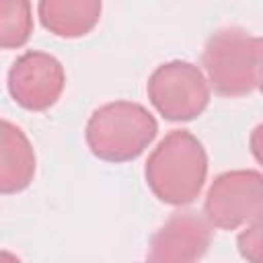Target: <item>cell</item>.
<instances>
[{
    "mask_svg": "<svg viewBox=\"0 0 263 263\" xmlns=\"http://www.w3.org/2000/svg\"><path fill=\"white\" fill-rule=\"evenodd\" d=\"M144 177L158 201L175 208L189 205L205 185L208 152L189 129H173L150 152Z\"/></svg>",
    "mask_w": 263,
    "mask_h": 263,
    "instance_id": "cell-1",
    "label": "cell"
},
{
    "mask_svg": "<svg viewBox=\"0 0 263 263\" xmlns=\"http://www.w3.org/2000/svg\"><path fill=\"white\" fill-rule=\"evenodd\" d=\"M158 134L156 117L140 103L113 101L92 111L84 140L92 156L105 162H129L144 154Z\"/></svg>",
    "mask_w": 263,
    "mask_h": 263,
    "instance_id": "cell-2",
    "label": "cell"
},
{
    "mask_svg": "<svg viewBox=\"0 0 263 263\" xmlns=\"http://www.w3.org/2000/svg\"><path fill=\"white\" fill-rule=\"evenodd\" d=\"M201 64L218 95L245 97L255 88V37L240 27L218 29L203 45Z\"/></svg>",
    "mask_w": 263,
    "mask_h": 263,
    "instance_id": "cell-3",
    "label": "cell"
},
{
    "mask_svg": "<svg viewBox=\"0 0 263 263\" xmlns=\"http://www.w3.org/2000/svg\"><path fill=\"white\" fill-rule=\"evenodd\" d=\"M208 76L191 62L173 60L160 64L146 82V95L152 107L168 121L197 119L210 105Z\"/></svg>",
    "mask_w": 263,
    "mask_h": 263,
    "instance_id": "cell-4",
    "label": "cell"
},
{
    "mask_svg": "<svg viewBox=\"0 0 263 263\" xmlns=\"http://www.w3.org/2000/svg\"><path fill=\"white\" fill-rule=\"evenodd\" d=\"M263 210V173L253 168H236L220 173L208 187L203 214L214 228H242L255 214Z\"/></svg>",
    "mask_w": 263,
    "mask_h": 263,
    "instance_id": "cell-5",
    "label": "cell"
},
{
    "mask_svg": "<svg viewBox=\"0 0 263 263\" xmlns=\"http://www.w3.org/2000/svg\"><path fill=\"white\" fill-rule=\"evenodd\" d=\"M66 86V72L58 58L45 51H25L10 66L6 88L12 101L27 111H47Z\"/></svg>",
    "mask_w": 263,
    "mask_h": 263,
    "instance_id": "cell-6",
    "label": "cell"
},
{
    "mask_svg": "<svg viewBox=\"0 0 263 263\" xmlns=\"http://www.w3.org/2000/svg\"><path fill=\"white\" fill-rule=\"evenodd\" d=\"M212 222L195 210H177L152 234L146 259L150 261H197L212 245Z\"/></svg>",
    "mask_w": 263,
    "mask_h": 263,
    "instance_id": "cell-7",
    "label": "cell"
},
{
    "mask_svg": "<svg viewBox=\"0 0 263 263\" xmlns=\"http://www.w3.org/2000/svg\"><path fill=\"white\" fill-rule=\"evenodd\" d=\"M37 168L35 150L27 138V134L2 119L0 123V191L2 195L25 191Z\"/></svg>",
    "mask_w": 263,
    "mask_h": 263,
    "instance_id": "cell-8",
    "label": "cell"
},
{
    "mask_svg": "<svg viewBox=\"0 0 263 263\" xmlns=\"http://www.w3.org/2000/svg\"><path fill=\"white\" fill-rule=\"evenodd\" d=\"M103 0H39L37 14L45 31L76 39L88 35L101 21Z\"/></svg>",
    "mask_w": 263,
    "mask_h": 263,
    "instance_id": "cell-9",
    "label": "cell"
},
{
    "mask_svg": "<svg viewBox=\"0 0 263 263\" xmlns=\"http://www.w3.org/2000/svg\"><path fill=\"white\" fill-rule=\"evenodd\" d=\"M33 33L31 0H0V45L2 49L23 47Z\"/></svg>",
    "mask_w": 263,
    "mask_h": 263,
    "instance_id": "cell-10",
    "label": "cell"
},
{
    "mask_svg": "<svg viewBox=\"0 0 263 263\" xmlns=\"http://www.w3.org/2000/svg\"><path fill=\"white\" fill-rule=\"evenodd\" d=\"M236 249L242 259L263 263V210L242 226L236 236Z\"/></svg>",
    "mask_w": 263,
    "mask_h": 263,
    "instance_id": "cell-11",
    "label": "cell"
},
{
    "mask_svg": "<svg viewBox=\"0 0 263 263\" xmlns=\"http://www.w3.org/2000/svg\"><path fill=\"white\" fill-rule=\"evenodd\" d=\"M249 148H251L253 158L263 166V123L253 127L251 138H249Z\"/></svg>",
    "mask_w": 263,
    "mask_h": 263,
    "instance_id": "cell-12",
    "label": "cell"
},
{
    "mask_svg": "<svg viewBox=\"0 0 263 263\" xmlns=\"http://www.w3.org/2000/svg\"><path fill=\"white\" fill-rule=\"evenodd\" d=\"M255 88L263 95V37H255Z\"/></svg>",
    "mask_w": 263,
    "mask_h": 263,
    "instance_id": "cell-13",
    "label": "cell"
}]
</instances>
